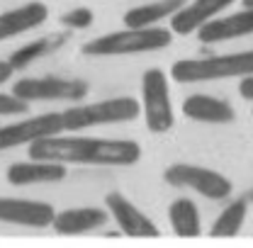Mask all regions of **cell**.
Here are the masks:
<instances>
[{
    "label": "cell",
    "instance_id": "15",
    "mask_svg": "<svg viewBox=\"0 0 253 248\" xmlns=\"http://www.w3.org/2000/svg\"><path fill=\"white\" fill-rule=\"evenodd\" d=\"M183 115L188 120L205 124H229L234 122V107L221 100V97H210V95H190L183 102Z\"/></svg>",
    "mask_w": 253,
    "mask_h": 248
},
{
    "label": "cell",
    "instance_id": "5",
    "mask_svg": "<svg viewBox=\"0 0 253 248\" xmlns=\"http://www.w3.org/2000/svg\"><path fill=\"white\" fill-rule=\"evenodd\" d=\"M141 112L154 134H166L175 122L173 102L168 93V78L161 68H149L141 78Z\"/></svg>",
    "mask_w": 253,
    "mask_h": 248
},
{
    "label": "cell",
    "instance_id": "8",
    "mask_svg": "<svg viewBox=\"0 0 253 248\" xmlns=\"http://www.w3.org/2000/svg\"><path fill=\"white\" fill-rule=\"evenodd\" d=\"M59 131H63L61 112H46L39 117H30L22 122L0 126V151L15 149L22 144H34V141H42L49 136H59Z\"/></svg>",
    "mask_w": 253,
    "mask_h": 248
},
{
    "label": "cell",
    "instance_id": "24",
    "mask_svg": "<svg viewBox=\"0 0 253 248\" xmlns=\"http://www.w3.org/2000/svg\"><path fill=\"white\" fill-rule=\"evenodd\" d=\"M12 73H15V68L10 66V61H0V85H2L5 81H10Z\"/></svg>",
    "mask_w": 253,
    "mask_h": 248
},
{
    "label": "cell",
    "instance_id": "14",
    "mask_svg": "<svg viewBox=\"0 0 253 248\" xmlns=\"http://www.w3.org/2000/svg\"><path fill=\"white\" fill-rule=\"evenodd\" d=\"M107 224V212L97 209V207H73V209H63L59 212L51 226L56 234L61 236H81L88 234L93 229H100Z\"/></svg>",
    "mask_w": 253,
    "mask_h": 248
},
{
    "label": "cell",
    "instance_id": "3",
    "mask_svg": "<svg viewBox=\"0 0 253 248\" xmlns=\"http://www.w3.org/2000/svg\"><path fill=\"white\" fill-rule=\"evenodd\" d=\"M173 32L163 27H144L131 30L126 27L122 32H110L97 39H90L83 44V54L88 56H129V54H146L170 46Z\"/></svg>",
    "mask_w": 253,
    "mask_h": 248
},
{
    "label": "cell",
    "instance_id": "23",
    "mask_svg": "<svg viewBox=\"0 0 253 248\" xmlns=\"http://www.w3.org/2000/svg\"><path fill=\"white\" fill-rule=\"evenodd\" d=\"M239 93H241V97H246V100H253V76H251V78H244V81H241Z\"/></svg>",
    "mask_w": 253,
    "mask_h": 248
},
{
    "label": "cell",
    "instance_id": "25",
    "mask_svg": "<svg viewBox=\"0 0 253 248\" xmlns=\"http://www.w3.org/2000/svg\"><path fill=\"white\" fill-rule=\"evenodd\" d=\"M244 5H246V7H253V0H244Z\"/></svg>",
    "mask_w": 253,
    "mask_h": 248
},
{
    "label": "cell",
    "instance_id": "20",
    "mask_svg": "<svg viewBox=\"0 0 253 248\" xmlns=\"http://www.w3.org/2000/svg\"><path fill=\"white\" fill-rule=\"evenodd\" d=\"M59 41H61V39H34V41L25 44L22 49H17V51L10 56V66H12L15 71L27 68L32 61H37V59L46 56L54 46H59Z\"/></svg>",
    "mask_w": 253,
    "mask_h": 248
},
{
    "label": "cell",
    "instance_id": "1",
    "mask_svg": "<svg viewBox=\"0 0 253 248\" xmlns=\"http://www.w3.org/2000/svg\"><path fill=\"white\" fill-rule=\"evenodd\" d=\"M32 161L83 163V165H134L141 158V146L129 139H90V136H49L34 141Z\"/></svg>",
    "mask_w": 253,
    "mask_h": 248
},
{
    "label": "cell",
    "instance_id": "11",
    "mask_svg": "<svg viewBox=\"0 0 253 248\" xmlns=\"http://www.w3.org/2000/svg\"><path fill=\"white\" fill-rule=\"evenodd\" d=\"M246 34H253V7H246L226 17H214L197 30V37L202 44H219V41L239 39Z\"/></svg>",
    "mask_w": 253,
    "mask_h": 248
},
{
    "label": "cell",
    "instance_id": "2",
    "mask_svg": "<svg viewBox=\"0 0 253 248\" xmlns=\"http://www.w3.org/2000/svg\"><path fill=\"white\" fill-rule=\"evenodd\" d=\"M170 76L175 83H205V81H224V78H251L253 76V51L207 56V59H180L173 63Z\"/></svg>",
    "mask_w": 253,
    "mask_h": 248
},
{
    "label": "cell",
    "instance_id": "12",
    "mask_svg": "<svg viewBox=\"0 0 253 248\" xmlns=\"http://www.w3.org/2000/svg\"><path fill=\"white\" fill-rule=\"evenodd\" d=\"M234 2L236 0H192L180 12H175L170 17V32L173 34H192Z\"/></svg>",
    "mask_w": 253,
    "mask_h": 248
},
{
    "label": "cell",
    "instance_id": "9",
    "mask_svg": "<svg viewBox=\"0 0 253 248\" xmlns=\"http://www.w3.org/2000/svg\"><path fill=\"white\" fill-rule=\"evenodd\" d=\"M105 205H107L110 214L115 217L117 226L122 229V234L131 236V239H158V236H161L156 224L146 217L141 209H136L125 195L110 192V195L105 197Z\"/></svg>",
    "mask_w": 253,
    "mask_h": 248
},
{
    "label": "cell",
    "instance_id": "10",
    "mask_svg": "<svg viewBox=\"0 0 253 248\" xmlns=\"http://www.w3.org/2000/svg\"><path fill=\"white\" fill-rule=\"evenodd\" d=\"M54 217H56V212L49 202L20 200V197H0V221L44 229L54 221Z\"/></svg>",
    "mask_w": 253,
    "mask_h": 248
},
{
    "label": "cell",
    "instance_id": "22",
    "mask_svg": "<svg viewBox=\"0 0 253 248\" xmlns=\"http://www.w3.org/2000/svg\"><path fill=\"white\" fill-rule=\"evenodd\" d=\"M30 112V102L20 100L17 95H7V93H0V115L2 117H10V115H25Z\"/></svg>",
    "mask_w": 253,
    "mask_h": 248
},
{
    "label": "cell",
    "instance_id": "16",
    "mask_svg": "<svg viewBox=\"0 0 253 248\" xmlns=\"http://www.w3.org/2000/svg\"><path fill=\"white\" fill-rule=\"evenodd\" d=\"M66 178V165L51 161H30V163H12L7 168L10 185H34V183H59Z\"/></svg>",
    "mask_w": 253,
    "mask_h": 248
},
{
    "label": "cell",
    "instance_id": "13",
    "mask_svg": "<svg viewBox=\"0 0 253 248\" xmlns=\"http://www.w3.org/2000/svg\"><path fill=\"white\" fill-rule=\"evenodd\" d=\"M46 17H49V7L44 2H37V0L2 12L0 15V41L12 39V37L25 34L30 30H37L39 25L46 22Z\"/></svg>",
    "mask_w": 253,
    "mask_h": 248
},
{
    "label": "cell",
    "instance_id": "18",
    "mask_svg": "<svg viewBox=\"0 0 253 248\" xmlns=\"http://www.w3.org/2000/svg\"><path fill=\"white\" fill-rule=\"evenodd\" d=\"M168 219H170L173 231H175L180 239H195V236L202 234L197 205H195L192 200H188V197H178L175 202H170Z\"/></svg>",
    "mask_w": 253,
    "mask_h": 248
},
{
    "label": "cell",
    "instance_id": "7",
    "mask_svg": "<svg viewBox=\"0 0 253 248\" xmlns=\"http://www.w3.org/2000/svg\"><path fill=\"white\" fill-rule=\"evenodd\" d=\"M12 95L20 100H83L88 95V83L78 78H22L12 85Z\"/></svg>",
    "mask_w": 253,
    "mask_h": 248
},
{
    "label": "cell",
    "instance_id": "21",
    "mask_svg": "<svg viewBox=\"0 0 253 248\" xmlns=\"http://www.w3.org/2000/svg\"><path fill=\"white\" fill-rule=\"evenodd\" d=\"M93 20L95 15L90 7H73L61 17V25L71 27V30H85V27L93 25Z\"/></svg>",
    "mask_w": 253,
    "mask_h": 248
},
{
    "label": "cell",
    "instance_id": "4",
    "mask_svg": "<svg viewBox=\"0 0 253 248\" xmlns=\"http://www.w3.org/2000/svg\"><path fill=\"white\" fill-rule=\"evenodd\" d=\"M141 112L139 100L134 97H110V100H100L93 105H81V107H71L61 112L63 129L68 131H78V129H88L97 124H117V122H131L136 120Z\"/></svg>",
    "mask_w": 253,
    "mask_h": 248
},
{
    "label": "cell",
    "instance_id": "17",
    "mask_svg": "<svg viewBox=\"0 0 253 248\" xmlns=\"http://www.w3.org/2000/svg\"><path fill=\"white\" fill-rule=\"evenodd\" d=\"M188 5V0H156V2H146L139 7L126 10L125 25L131 30H144V27H156L161 20L173 17L175 12H180Z\"/></svg>",
    "mask_w": 253,
    "mask_h": 248
},
{
    "label": "cell",
    "instance_id": "26",
    "mask_svg": "<svg viewBox=\"0 0 253 248\" xmlns=\"http://www.w3.org/2000/svg\"><path fill=\"white\" fill-rule=\"evenodd\" d=\"M251 200H253V195H251Z\"/></svg>",
    "mask_w": 253,
    "mask_h": 248
},
{
    "label": "cell",
    "instance_id": "6",
    "mask_svg": "<svg viewBox=\"0 0 253 248\" xmlns=\"http://www.w3.org/2000/svg\"><path fill=\"white\" fill-rule=\"evenodd\" d=\"M163 180L173 187H190L210 200H226L234 190L226 175L210 170V168H202V165H190V163L168 165L163 173Z\"/></svg>",
    "mask_w": 253,
    "mask_h": 248
},
{
    "label": "cell",
    "instance_id": "19",
    "mask_svg": "<svg viewBox=\"0 0 253 248\" xmlns=\"http://www.w3.org/2000/svg\"><path fill=\"white\" fill-rule=\"evenodd\" d=\"M244 221H246V200H234L226 209H221V214L212 224L210 234L214 239H231L239 234Z\"/></svg>",
    "mask_w": 253,
    "mask_h": 248
}]
</instances>
